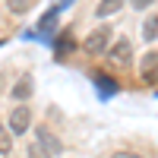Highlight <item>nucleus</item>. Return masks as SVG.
I'll return each instance as SVG.
<instances>
[{
	"label": "nucleus",
	"mask_w": 158,
	"mask_h": 158,
	"mask_svg": "<svg viewBox=\"0 0 158 158\" xmlns=\"http://www.w3.org/2000/svg\"><path fill=\"white\" fill-rule=\"evenodd\" d=\"M111 41H114V32H111V25H98L95 32H89V35H85L82 48L89 51V54H108Z\"/></svg>",
	"instance_id": "f257e3e1"
},
{
	"label": "nucleus",
	"mask_w": 158,
	"mask_h": 158,
	"mask_svg": "<svg viewBox=\"0 0 158 158\" xmlns=\"http://www.w3.org/2000/svg\"><path fill=\"white\" fill-rule=\"evenodd\" d=\"M108 60L117 63V67L130 63V60H133V41H130V38H117V41H111V48H108Z\"/></svg>",
	"instance_id": "f03ea898"
},
{
	"label": "nucleus",
	"mask_w": 158,
	"mask_h": 158,
	"mask_svg": "<svg viewBox=\"0 0 158 158\" xmlns=\"http://www.w3.org/2000/svg\"><path fill=\"white\" fill-rule=\"evenodd\" d=\"M32 127V111L25 108V104H19L16 111L10 114V133H16V136H22L25 130Z\"/></svg>",
	"instance_id": "7ed1b4c3"
},
{
	"label": "nucleus",
	"mask_w": 158,
	"mask_h": 158,
	"mask_svg": "<svg viewBox=\"0 0 158 158\" xmlns=\"http://www.w3.org/2000/svg\"><path fill=\"white\" fill-rule=\"evenodd\" d=\"M38 146H41V149H44V152H48L51 158L63 152V146H60V139H57L54 133H51L48 127H38Z\"/></svg>",
	"instance_id": "20e7f679"
},
{
	"label": "nucleus",
	"mask_w": 158,
	"mask_h": 158,
	"mask_svg": "<svg viewBox=\"0 0 158 158\" xmlns=\"http://www.w3.org/2000/svg\"><path fill=\"white\" fill-rule=\"evenodd\" d=\"M127 3V0H98V6H95V16L98 19H108V16H117L120 13V6Z\"/></svg>",
	"instance_id": "39448f33"
},
{
	"label": "nucleus",
	"mask_w": 158,
	"mask_h": 158,
	"mask_svg": "<svg viewBox=\"0 0 158 158\" xmlns=\"http://www.w3.org/2000/svg\"><path fill=\"white\" fill-rule=\"evenodd\" d=\"M10 95L16 98V101H29V98H32V76H29V73H25V76H19V82L13 85V92H10Z\"/></svg>",
	"instance_id": "423d86ee"
},
{
	"label": "nucleus",
	"mask_w": 158,
	"mask_h": 158,
	"mask_svg": "<svg viewBox=\"0 0 158 158\" xmlns=\"http://www.w3.org/2000/svg\"><path fill=\"white\" fill-rule=\"evenodd\" d=\"M142 79H146V82H158V54L142 57Z\"/></svg>",
	"instance_id": "0eeeda50"
},
{
	"label": "nucleus",
	"mask_w": 158,
	"mask_h": 158,
	"mask_svg": "<svg viewBox=\"0 0 158 158\" xmlns=\"http://www.w3.org/2000/svg\"><path fill=\"white\" fill-rule=\"evenodd\" d=\"M142 38H146V41H155V38H158V16H149L146 19V25H142Z\"/></svg>",
	"instance_id": "6e6552de"
},
{
	"label": "nucleus",
	"mask_w": 158,
	"mask_h": 158,
	"mask_svg": "<svg viewBox=\"0 0 158 158\" xmlns=\"http://www.w3.org/2000/svg\"><path fill=\"white\" fill-rule=\"evenodd\" d=\"M95 82H98V89H101L104 98H111L114 92H117V82H114V79H108V76H95Z\"/></svg>",
	"instance_id": "1a4fd4ad"
},
{
	"label": "nucleus",
	"mask_w": 158,
	"mask_h": 158,
	"mask_svg": "<svg viewBox=\"0 0 158 158\" xmlns=\"http://www.w3.org/2000/svg\"><path fill=\"white\" fill-rule=\"evenodd\" d=\"M13 149V133H6V127L0 123V155H6Z\"/></svg>",
	"instance_id": "9d476101"
},
{
	"label": "nucleus",
	"mask_w": 158,
	"mask_h": 158,
	"mask_svg": "<svg viewBox=\"0 0 158 158\" xmlns=\"http://www.w3.org/2000/svg\"><path fill=\"white\" fill-rule=\"evenodd\" d=\"M54 44H57V54H67V51L73 48V35H70V32H63V35L57 38Z\"/></svg>",
	"instance_id": "9b49d317"
},
{
	"label": "nucleus",
	"mask_w": 158,
	"mask_h": 158,
	"mask_svg": "<svg viewBox=\"0 0 158 158\" xmlns=\"http://www.w3.org/2000/svg\"><path fill=\"white\" fill-rule=\"evenodd\" d=\"M25 158H51L41 146H38V142H29V149H25Z\"/></svg>",
	"instance_id": "f8f14e48"
},
{
	"label": "nucleus",
	"mask_w": 158,
	"mask_h": 158,
	"mask_svg": "<svg viewBox=\"0 0 158 158\" xmlns=\"http://www.w3.org/2000/svg\"><path fill=\"white\" fill-rule=\"evenodd\" d=\"M155 3V0H130V6H133V10H146V6H152Z\"/></svg>",
	"instance_id": "ddd939ff"
},
{
	"label": "nucleus",
	"mask_w": 158,
	"mask_h": 158,
	"mask_svg": "<svg viewBox=\"0 0 158 158\" xmlns=\"http://www.w3.org/2000/svg\"><path fill=\"white\" fill-rule=\"evenodd\" d=\"M111 158H142V155H139V152H127V149H123V152H114Z\"/></svg>",
	"instance_id": "4468645a"
},
{
	"label": "nucleus",
	"mask_w": 158,
	"mask_h": 158,
	"mask_svg": "<svg viewBox=\"0 0 158 158\" xmlns=\"http://www.w3.org/2000/svg\"><path fill=\"white\" fill-rule=\"evenodd\" d=\"M10 6H13V10L19 13V10H25V0H10Z\"/></svg>",
	"instance_id": "2eb2a0df"
}]
</instances>
